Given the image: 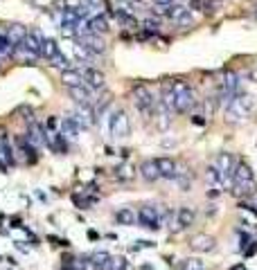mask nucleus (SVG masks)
Instances as JSON below:
<instances>
[{
	"instance_id": "32",
	"label": "nucleus",
	"mask_w": 257,
	"mask_h": 270,
	"mask_svg": "<svg viewBox=\"0 0 257 270\" xmlns=\"http://www.w3.org/2000/svg\"><path fill=\"white\" fill-rule=\"evenodd\" d=\"M90 257H93V261H95V266H97V268H104V264L106 261H108V259H111V254L108 252H95V254H90Z\"/></svg>"
},
{
	"instance_id": "1",
	"label": "nucleus",
	"mask_w": 257,
	"mask_h": 270,
	"mask_svg": "<svg viewBox=\"0 0 257 270\" xmlns=\"http://www.w3.org/2000/svg\"><path fill=\"white\" fill-rule=\"evenodd\" d=\"M255 111H257V101L253 99L251 95H239V97H233V99H230L228 111H226V119L239 122V119H244V117H251Z\"/></svg>"
},
{
	"instance_id": "7",
	"label": "nucleus",
	"mask_w": 257,
	"mask_h": 270,
	"mask_svg": "<svg viewBox=\"0 0 257 270\" xmlns=\"http://www.w3.org/2000/svg\"><path fill=\"white\" fill-rule=\"evenodd\" d=\"M82 43L90 50L93 54H104L106 52V41L102 39V34H93V32H88V34H82Z\"/></svg>"
},
{
	"instance_id": "45",
	"label": "nucleus",
	"mask_w": 257,
	"mask_h": 270,
	"mask_svg": "<svg viewBox=\"0 0 257 270\" xmlns=\"http://www.w3.org/2000/svg\"><path fill=\"white\" fill-rule=\"evenodd\" d=\"M12 228H23V225H21V218H12Z\"/></svg>"
},
{
	"instance_id": "30",
	"label": "nucleus",
	"mask_w": 257,
	"mask_h": 270,
	"mask_svg": "<svg viewBox=\"0 0 257 270\" xmlns=\"http://www.w3.org/2000/svg\"><path fill=\"white\" fill-rule=\"evenodd\" d=\"M108 104H111V93H104V97H100V99H97V104H95V111H97V115H100V113H104Z\"/></svg>"
},
{
	"instance_id": "37",
	"label": "nucleus",
	"mask_w": 257,
	"mask_h": 270,
	"mask_svg": "<svg viewBox=\"0 0 257 270\" xmlns=\"http://www.w3.org/2000/svg\"><path fill=\"white\" fill-rule=\"evenodd\" d=\"M246 79H248V81H253V83H257V68H251V70L246 72Z\"/></svg>"
},
{
	"instance_id": "46",
	"label": "nucleus",
	"mask_w": 257,
	"mask_h": 270,
	"mask_svg": "<svg viewBox=\"0 0 257 270\" xmlns=\"http://www.w3.org/2000/svg\"><path fill=\"white\" fill-rule=\"evenodd\" d=\"M88 236H90V239H100V234H97V232H93V230H90V232H88Z\"/></svg>"
},
{
	"instance_id": "3",
	"label": "nucleus",
	"mask_w": 257,
	"mask_h": 270,
	"mask_svg": "<svg viewBox=\"0 0 257 270\" xmlns=\"http://www.w3.org/2000/svg\"><path fill=\"white\" fill-rule=\"evenodd\" d=\"M171 88L176 93V113H187L194 104V93L190 88V83L183 81V79H176V81H171Z\"/></svg>"
},
{
	"instance_id": "21",
	"label": "nucleus",
	"mask_w": 257,
	"mask_h": 270,
	"mask_svg": "<svg viewBox=\"0 0 257 270\" xmlns=\"http://www.w3.org/2000/svg\"><path fill=\"white\" fill-rule=\"evenodd\" d=\"M59 54V45L54 39H43V45H41V59L52 61L54 57Z\"/></svg>"
},
{
	"instance_id": "8",
	"label": "nucleus",
	"mask_w": 257,
	"mask_h": 270,
	"mask_svg": "<svg viewBox=\"0 0 257 270\" xmlns=\"http://www.w3.org/2000/svg\"><path fill=\"white\" fill-rule=\"evenodd\" d=\"M156 165H158V171H160V178H167V180H174L178 174H176V162L167 155L163 158H156Z\"/></svg>"
},
{
	"instance_id": "41",
	"label": "nucleus",
	"mask_w": 257,
	"mask_h": 270,
	"mask_svg": "<svg viewBox=\"0 0 257 270\" xmlns=\"http://www.w3.org/2000/svg\"><path fill=\"white\" fill-rule=\"evenodd\" d=\"M176 23H178V25H190V23H192V14L187 12V14H185V16H183V18H181V20H176Z\"/></svg>"
},
{
	"instance_id": "25",
	"label": "nucleus",
	"mask_w": 257,
	"mask_h": 270,
	"mask_svg": "<svg viewBox=\"0 0 257 270\" xmlns=\"http://www.w3.org/2000/svg\"><path fill=\"white\" fill-rule=\"evenodd\" d=\"M205 176H208V182H212V187H223V178H221V169L216 165H210L208 171H205Z\"/></svg>"
},
{
	"instance_id": "24",
	"label": "nucleus",
	"mask_w": 257,
	"mask_h": 270,
	"mask_svg": "<svg viewBox=\"0 0 257 270\" xmlns=\"http://www.w3.org/2000/svg\"><path fill=\"white\" fill-rule=\"evenodd\" d=\"M176 218L181 221L183 228H190V225L194 223V218H196V212H194L192 207H181V210H178V214H176Z\"/></svg>"
},
{
	"instance_id": "4",
	"label": "nucleus",
	"mask_w": 257,
	"mask_h": 270,
	"mask_svg": "<svg viewBox=\"0 0 257 270\" xmlns=\"http://www.w3.org/2000/svg\"><path fill=\"white\" fill-rule=\"evenodd\" d=\"M108 129H111L113 137H127L131 133V122H128V115L124 111H113L111 119H108Z\"/></svg>"
},
{
	"instance_id": "38",
	"label": "nucleus",
	"mask_w": 257,
	"mask_h": 270,
	"mask_svg": "<svg viewBox=\"0 0 257 270\" xmlns=\"http://www.w3.org/2000/svg\"><path fill=\"white\" fill-rule=\"evenodd\" d=\"M82 2H86V5H90L93 9H100L102 5H104V0H82Z\"/></svg>"
},
{
	"instance_id": "18",
	"label": "nucleus",
	"mask_w": 257,
	"mask_h": 270,
	"mask_svg": "<svg viewBox=\"0 0 257 270\" xmlns=\"http://www.w3.org/2000/svg\"><path fill=\"white\" fill-rule=\"evenodd\" d=\"M115 221L120 225H133L138 221V214H135L131 207H122V210L115 212Z\"/></svg>"
},
{
	"instance_id": "42",
	"label": "nucleus",
	"mask_w": 257,
	"mask_h": 270,
	"mask_svg": "<svg viewBox=\"0 0 257 270\" xmlns=\"http://www.w3.org/2000/svg\"><path fill=\"white\" fill-rule=\"evenodd\" d=\"M255 252H257V243H251V246H248V250H244L246 257H253Z\"/></svg>"
},
{
	"instance_id": "35",
	"label": "nucleus",
	"mask_w": 257,
	"mask_h": 270,
	"mask_svg": "<svg viewBox=\"0 0 257 270\" xmlns=\"http://www.w3.org/2000/svg\"><path fill=\"white\" fill-rule=\"evenodd\" d=\"M32 5H36V7H43V9H47V7H52L54 5V0H29Z\"/></svg>"
},
{
	"instance_id": "26",
	"label": "nucleus",
	"mask_w": 257,
	"mask_h": 270,
	"mask_svg": "<svg viewBox=\"0 0 257 270\" xmlns=\"http://www.w3.org/2000/svg\"><path fill=\"white\" fill-rule=\"evenodd\" d=\"M187 12H190L187 7H183V5H174V2H171V5L167 7V18H171V20H181V18L185 16Z\"/></svg>"
},
{
	"instance_id": "12",
	"label": "nucleus",
	"mask_w": 257,
	"mask_h": 270,
	"mask_svg": "<svg viewBox=\"0 0 257 270\" xmlns=\"http://www.w3.org/2000/svg\"><path fill=\"white\" fill-rule=\"evenodd\" d=\"M79 131H82V124L75 119V115L64 117V122H61V135H65V137L75 140V137H79Z\"/></svg>"
},
{
	"instance_id": "27",
	"label": "nucleus",
	"mask_w": 257,
	"mask_h": 270,
	"mask_svg": "<svg viewBox=\"0 0 257 270\" xmlns=\"http://www.w3.org/2000/svg\"><path fill=\"white\" fill-rule=\"evenodd\" d=\"M115 176L120 178V180H133V167L131 165H122V167H117L115 169Z\"/></svg>"
},
{
	"instance_id": "28",
	"label": "nucleus",
	"mask_w": 257,
	"mask_h": 270,
	"mask_svg": "<svg viewBox=\"0 0 257 270\" xmlns=\"http://www.w3.org/2000/svg\"><path fill=\"white\" fill-rule=\"evenodd\" d=\"M124 264H127V259H124V257H111L104 264V268H102V270H122Z\"/></svg>"
},
{
	"instance_id": "23",
	"label": "nucleus",
	"mask_w": 257,
	"mask_h": 270,
	"mask_svg": "<svg viewBox=\"0 0 257 270\" xmlns=\"http://www.w3.org/2000/svg\"><path fill=\"white\" fill-rule=\"evenodd\" d=\"M115 14V18H117V23L122 25V27H127V30H138V20H135L131 14H127V12H113Z\"/></svg>"
},
{
	"instance_id": "9",
	"label": "nucleus",
	"mask_w": 257,
	"mask_h": 270,
	"mask_svg": "<svg viewBox=\"0 0 257 270\" xmlns=\"http://www.w3.org/2000/svg\"><path fill=\"white\" fill-rule=\"evenodd\" d=\"M82 75H84V83H88L90 88H104L106 79L100 70H95V68H84Z\"/></svg>"
},
{
	"instance_id": "20",
	"label": "nucleus",
	"mask_w": 257,
	"mask_h": 270,
	"mask_svg": "<svg viewBox=\"0 0 257 270\" xmlns=\"http://www.w3.org/2000/svg\"><path fill=\"white\" fill-rule=\"evenodd\" d=\"M88 30L93 34H106L108 32V20L104 16H93L88 18Z\"/></svg>"
},
{
	"instance_id": "19",
	"label": "nucleus",
	"mask_w": 257,
	"mask_h": 270,
	"mask_svg": "<svg viewBox=\"0 0 257 270\" xmlns=\"http://www.w3.org/2000/svg\"><path fill=\"white\" fill-rule=\"evenodd\" d=\"M70 97L77 104H93V97H90V90H86L84 86H75V88H68Z\"/></svg>"
},
{
	"instance_id": "22",
	"label": "nucleus",
	"mask_w": 257,
	"mask_h": 270,
	"mask_svg": "<svg viewBox=\"0 0 257 270\" xmlns=\"http://www.w3.org/2000/svg\"><path fill=\"white\" fill-rule=\"evenodd\" d=\"M255 192H257L255 178H253V180L241 182V185H233V194H235V196H253Z\"/></svg>"
},
{
	"instance_id": "44",
	"label": "nucleus",
	"mask_w": 257,
	"mask_h": 270,
	"mask_svg": "<svg viewBox=\"0 0 257 270\" xmlns=\"http://www.w3.org/2000/svg\"><path fill=\"white\" fill-rule=\"evenodd\" d=\"M153 2H156V5H171V2H174V0H153Z\"/></svg>"
},
{
	"instance_id": "14",
	"label": "nucleus",
	"mask_w": 257,
	"mask_h": 270,
	"mask_svg": "<svg viewBox=\"0 0 257 270\" xmlns=\"http://www.w3.org/2000/svg\"><path fill=\"white\" fill-rule=\"evenodd\" d=\"M163 106L167 108V111L174 115L176 113V93H174V88H171V81H165L163 83Z\"/></svg>"
},
{
	"instance_id": "15",
	"label": "nucleus",
	"mask_w": 257,
	"mask_h": 270,
	"mask_svg": "<svg viewBox=\"0 0 257 270\" xmlns=\"http://www.w3.org/2000/svg\"><path fill=\"white\" fill-rule=\"evenodd\" d=\"M233 178H235V182L233 185H241V182H246V180H253V169L246 162H237V167H235V174H233Z\"/></svg>"
},
{
	"instance_id": "2",
	"label": "nucleus",
	"mask_w": 257,
	"mask_h": 270,
	"mask_svg": "<svg viewBox=\"0 0 257 270\" xmlns=\"http://www.w3.org/2000/svg\"><path fill=\"white\" fill-rule=\"evenodd\" d=\"M133 104L145 117H151L153 113H156L158 99H153V95L149 93V88H147L145 83H135L133 86Z\"/></svg>"
},
{
	"instance_id": "34",
	"label": "nucleus",
	"mask_w": 257,
	"mask_h": 270,
	"mask_svg": "<svg viewBox=\"0 0 257 270\" xmlns=\"http://www.w3.org/2000/svg\"><path fill=\"white\" fill-rule=\"evenodd\" d=\"M79 270H100V268L95 266L93 257H84V259H79Z\"/></svg>"
},
{
	"instance_id": "17",
	"label": "nucleus",
	"mask_w": 257,
	"mask_h": 270,
	"mask_svg": "<svg viewBox=\"0 0 257 270\" xmlns=\"http://www.w3.org/2000/svg\"><path fill=\"white\" fill-rule=\"evenodd\" d=\"M12 57H16V59H21V61H25V63H34L36 59H41L39 54H34L32 50H27V47L21 43V45H14V50H12Z\"/></svg>"
},
{
	"instance_id": "31",
	"label": "nucleus",
	"mask_w": 257,
	"mask_h": 270,
	"mask_svg": "<svg viewBox=\"0 0 257 270\" xmlns=\"http://www.w3.org/2000/svg\"><path fill=\"white\" fill-rule=\"evenodd\" d=\"M183 270H203V261L201 259H185L183 261Z\"/></svg>"
},
{
	"instance_id": "11",
	"label": "nucleus",
	"mask_w": 257,
	"mask_h": 270,
	"mask_svg": "<svg viewBox=\"0 0 257 270\" xmlns=\"http://www.w3.org/2000/svg\"><path fill=\"white\" fill-rule=\"evenodd\" d=\"M61 83H64L65 88H75V86H84V75L79 70H61Z\"/></svg>"
},
{
	"instance_id": "47",
	"label": "nucleus",
	"mask_w": 257,
	"mask_h": 270,
	"mask_svg": "<svg viewBox=\"0 0 257 270\" xmlns=\"http://www.w3.org/2000/svg\"><path fill=\"white\" fill-rule=\"evenodd\" d=\"M230 270H246V266H244V264H237V266H233Z\"/></svg>"
},
{
	"instance_id": "10",
	"label": "nucleus",
	"mask_w": 257,
	"mask_h": 270,
	"mask_svg": "<svg viewBox=\"0 0 257 270\" xmlns=\"http://www.w3.org/2000/svg\"><path fill=\"white\" fill-rule=\"evenodd\" d=\"M7 39H9V43L12 45H21V43L25 41V36H27V27L21 23H12L9 27H7Z\"/></svg>"
},
{
	"instance_id": "16",
	"label": "nucleus",
	"mask_w": 257,
	"mask_h": 270,
	"mask_svg": "<svg viewBox=\"0 0 257 270\" xmlns=\"http://www.w3.org/2000/svg\"><path fill=\"white\" fill-rule=\"evenodd\" d=\"M23 45L27 47V50H32L34 54H39L41 57V45H43V36L39 34V32H27V36H25Z\"/></svg>"
},
{
	"instance_id": "48",
	"label": "nucleus",
	"mask_w": 257,
	"mask_h": 270,
	"mask_svg": "<svg viewBox=\"0 0 257 270\" xmlns=\"http://www.w3.org/2000/svg\"><path fill=\"white\" fill-rule=\"evenodd\" d=\"M64 270H79V268H75V266H64Z\"/></svg>"
},
{
	"instance_id": "13",
	"label": "nucleus",
	"mask_w": 257,
	"mask_h": 270,
	"mask_svg": "<svg viewBox=\"0 0 257 270\" xmlns=\"http://www.w3.org/2000/svg\"><path fill=\"white\" fill-rule=\"evenodd\" d=\"M140 176L145 178L147 182H156L160 178V171H158V165L156 160H145L140 165Z\"/></svg>"
},
{
	"instance_id": "40",
	"label": "nucleus",
	"mask_w": 257,
	"mask_h": 270,
	"mask_svg": "<svg viewBox=\"0 0 257 270\" xmlns=\"http://www.w3.org/2000/svg\"><path fill=\"white\" fill-rule=\"evenodd\" d=\"M151 246H153L151 241H138V246H133V250L138 252V250H142V248H151Z\"/></svg>"
},
{
	"instance_id": "39",
	"label": "nucleus",
	"mask_w": 257,
	"mask_h": 270,
	"mask_svg": "<svg viewBox=\"0 0 257 270\" xmlns=\"http://www.w3.org/2000/svg\"><path fill=\"white\" fill-rule=\"evenodd\" d=\"M190 119H192V124H196V126H205V117H203V115H192Z\"/></svg>"
},
{
	"instance_id": "5",
	"label": "nucleus",
	"mask_w": 257,
	"mask_h": 270,
	"mask_svg": "<svg viewBox=\"0 0 257 270\" xmlns=\"http://www.w3.org/2000/svg\"><path fill=\"white\" fill-rule=\"evenodd\" d=\"M138 223L145 225L149 230H158L160 228V216H158V210L153 205H142L138 210Z\"/></svg>"
},
{
	"instance_id": "36",
	"label": "nucleus",
	"mask_w": 257,
	"mask_h": 270,
	"mask_svg": "<svg viewBox=\"0 0 257 270\" xmlns=\"http://www.w3.org/2000/svg\"><path fill=\"white\" fill-rule=\"evenodd\" d=\"M45 131H57V117H47V122H45Z\"/></svg>"
},
{
	"instance_id": "33",
	"label": "nucleus",
	"mask_w": 257,
	"mask_h": 270,
	"mask_svg": "<svg viewBox=\"0 0 257 270\" xmlns=\"http://www.w3.org/2000/svg\"><path fill=\"white\" fill-rule=\"evenodd\" d=\"M14 45L9 43V39H7V34H0V54H12Z\"/></svg>"
},
{
	"instance_id": "43",
	"label": "nucleus",
	"mask_w": 257,
	"mask_h": 270,
	"mask_svg": "<svg viewBox=\"0 0 257 270\" xmlns=\"http://www.w3.org/2000/svg\"><path fill=\"white\" fill-rule=\"evenodd\" d=\"M221 194V189L219 187H212V189H208V198H216V196Z\"/></svg>"
},
{
	"instance_id": "29",
	"label": "nucleus",
	"mask_w": 257,
	"mask_h": 270,
	"mask_svg": "<svg viewBox=\"0 0 257 270\" xmlns=\"http://www.w3.org/2000/svg\"><path fill=\"white\" fill-rule=\"evenodd\" d=\"M52 65L54 68H61V70H68V68H70V61H68V57H64V54L59 52L52 59Z\"/></svg>"
},
{
	"instance_id": "6",
	"label": "nucleus",
	"mask_w": 257,
	"mask_h": 270,
	"mask_svg": "<svg viewBox=\"0 0 257 270\" xmlns=\"http://www.w3.org/2000/svg\"><path fill=\"white\" fill-rule=\"evenodd\" d=\"M214 246H216V239L210 234H194L190 239V248L194 252H210V250H214Z\"/></svg>"
}]
</instances>
